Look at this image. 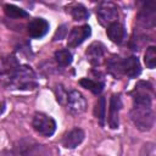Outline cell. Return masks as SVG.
<instances>
[{
  "mask_svg": "<svg viewBox=\"0 0 156 156\" xmlns=\"http://www.w3.org/2000/svg\"><path fill=\"white\" fill-rule=\"evenodd\" d=\"M49 22L44 18L37 17L29 21L28 26H27V30L30 38L34 39H40L43 38L48 32H49Z\"/></svg>",
  "mask_w": 156,
  "mask_h": 156,
  "instance_id": "obj_11",
  "label": "cell"
},
{
  "mask_svg": "<svg viewBox=\"0 0 156 156\" xmlns=\"http://www.w3.org/2000/svg\"><path fill=\"white\" fill-rule=\"evenodd\" d=\"M134 106H151L154 98V88L149 82L140 80L132 91Z\"/></svg>",
  "mask_w": 156,
  "mask_h": 156,
  "instance_id": "obj_4",
  "label": "cell"
},
{
  "mask_svg": "<svg viewBox=\"0 0 156 156\" xmlns=\"http://www.w3.org/2000/svg\"><path fill=\"white\" fill-rule=\"evenodd\" d=\"M106 34H107L108 39H110L112 43L118 44V45H121V44L126 40V38H127L126 28H124V26H123L122 23H119L118 21L111 23L110 26H107Z\"/></svg>",
  "mask_w": 156,
  "mask_h": 156,
  "instance_id": "obj_12",
  "label": "cell"
},
{
  "mask_svg": "<svg viewBox=\"0 0 156 156\" xmlns=\"http://www.w3.org/2000/svg\"><path fill=\"white\" fill-rule=\"evenodd\" d=\"M28 144H22L20 146V151L22 154V156H39L41 155V150H43V145H39L32 140H27Z\"/></svg>",
  "mask_w": 156,
  "mask_h": 156,
  "instance_id": "obj_17",
  "label": "cell"
},
{
  "mask_svg": "<svg viewBox=\"0 0 156 156\" xmlns=\"http://www.w3.org/2000/svg\"><path fill=\"white\" fill-rule=\"evenodd\" d=\"M4 12L10 18H26L29 16V13L26 10L18 7L16 5H12V4H5L4 5Z\"/></svg>",
  "mask_w": 156,
  "mask_h": 156,
  "instance_id": "obj_18",
  "label": "cell"
},
{
  "mask_svg": "<svg viewBox=\"0 0 156 156\" xmlns=\"http://www.w3.org/2000/svg\"><path fill=\"white\" fill-rule=\"evenodd\" d=\"M18 65L20 63L13 55L0 56V79L7 77Z\"/></svg>",
  "mask_w": 156,
  "mask_h": 156,
  "instance_id": "obj_15",
  "label": "cell"
},
{
  "mask_svg": "<svg viewBox=\"0 0 156 156\" xmlns=\"http://www.w3.org/2000/svg\"><path fill=\"white\" fill-rule=\"evenodd\" d=\"M79 84L83 87V88H85V89H88V90H90L93 94H95V95H99L101 91H102V89H104V82H98V80H94V79H90V78H82L80 80H79Z\"/></svg>",
  "mask_w": 156,
  "mask_h": 156,
  "instance_id": "obj_20",
  "label": "cell"
},
{
  "mask_svg": "<svg viewBox=\"0 0 156 156\" xmlns=\"http://www.w3.org/2000/svg\"><path fill=\"white\" fill-rule=\"evenodd\" d=\"M122 73L129 78H136L141 73V66L136 56H129L122 61Z\"/></svg>",
  "mask_w": 156,
  "mask_h": 156,
  "instance_id": "obj_13",
  "label": "cell"
},
{
  "mask_svg": "<svg viewBox=\"0 0 156 156\" xmlns=\"http://www.w3.org/2000/svg\"><path fill=\"white\" fill-rule=\"evenodd\" d=\"M96 17L101 26L107 27L113 22H117L118 18V7L115 2L102 1L96 7Z\"/></svg>",
  "mask_w": 156,
  "mask_h": 156,
  "instance_id": "obj_5",
  "label": "cell"
},
{
  "mask_svg": "<svg viewBox=\"0 0 156 156\" xmlns=\"http://www.w3.org/2000/svg\"><path fill=\"white\" fill-rule=\"evenodd\" d=\"M122 107L121 96L118 94H113L110 98V105H108V116H107V123L110 128L117 129L119 126V111Z\"/></svg>",
  "mask_w": 156,
  "mask_h": 156,
  "instance_id": "obj_9",
  "label": "cell"
},
{
  "mask_svg": "<svg viewBox=\"0 0 156 156\" xmlns=\"http://www.w3.org/2000/svg\"><path fill=\"white\" fill-rule=\"evenodd\" d=\"M140 156H156V150H155V144L154 143H146L143 145Z\"/></svg>",
  "mask_w": 156,
  "mask_h": 156,
  "instance_id": "obj_24",
  "label": "cell"
},
{
  "mask_svg": "<svg viewBox=\"0 0 156 156\" xmlns=\"http://www.w3.org/2000/svg\"><path fill=\"white\" fill-rule=\"evenodd\" d=\"M85 56L88 62L94 66V67H99L102 62V58L105 56V45L100 41H94L91 43L87 51H85Z\"/></svg>",
  "mask_w": 156,
  "mask_h": 156,
  "instance_id": "obj_10",
  "label": "cell"
},
{
  "mask_svg": "<svg viewBox=\"0 0 156 156\" xmlns=\"http://www.w3.org/2000/svg\"><path fill=\"white\" fill-rule=\"evenodd\" d=\"M5 108H6V104H5V101H4V100H1V99H0V116L4 113Z\"/></svg>",
  "mask_w": 156,
  "mask_h": 156,
  "instance_id": "obj_26",
  "label": "cell"
},
{
  "mask_svg": "<svg viewBox=\"0 0 156 156\" xmlns=\"http://www.w3.org/2000/svg\"><path fill=\"white\" fill-rule=\"evenodd\" d=\"M66 34H67V26H66V24H62V26H60V27L57 28V30L55 32V34H54V40H61V39H63V38L66 37Z\"/></svg>",
  "mask_w": 156,
  "mask_h": 156,
  "instance_id": "obj_25",
  "label": "cell"
},
{
  "mask_svg": "<svg viewBox=\"0 0 156 156\" xmlns=\"http://www.w3.org/2000/svg\"><path fill=\"white\" fill-rule=\"evenodd\" d=\"M138 23L143 28H154L156 20V5L154 1H149L144 5L141 11L138 13Z\"/></svg>",
  "mask_w": 156,
  "mask_h": 156,
  "instance_id": "obj_8",
  "label": "cell"
},
{
  "mask_svg": "<svg viewBox=\"0 0 156 156\" xmlns=\"http://www.w3.org/2000/svg\"><path fill=\"white\" fill-rule=\"evenodd\" d=\"M67 108L72 115H79L87 108V99L78 90H72L67 94Z\"/></svg>",
  "mask_w": 156,
  "mask_h": 156,
  "instance_id": "obj_7",
  "label": "cell"
},
{
  "mask_svg": "<svg viewBox=\"0 0 156 156\" xmlns=\"http://www.w3.org/2000/svg\"><path fill=\"white\" fill-rule=\"evenodd\" d=\"M67 11L71 13L74 21H84V20H88L89 17L88 9L82 4H72L67 6Z\"/></svg>",
  "mask_w": 156,
  "mask_h": 156,
  "instance_id": "obj_16",
  "label": "cell"
},
{
  "mask_svg": "<svg viewBox=\"0 0 156 156\" xmlns=\"http://www.w3.org/2000/svg\"><path fill=\"white\" fill-rule=\"evenodd\" d=\"M122 61H123V60H121L119 56H111V57L107 60V62H106V65H107V71H108L113 77H116V78H118L121 74H123V73H122Z\"/></svg>",
  "mask_w": 156,
  "mask_h": 156,
  "instance_id": "obj_19",
  "label": "cell"
},
{
  "mask_svg": "<svg viewBox=\"0 0 156 156\" xmlns=\"http://www.w3.org/2000/svg\"><path fill=\"white\" fill-rule=\"evenodd\" d=\"M129 116L139 130H150L155 124V113L151 106H134Z\"/></svg>",
  "mask_w": 156,
  "mask_h": 156,
  "instance_id": "obj_2",
  "label": "cell"
},
{
  "mask_svg": "<svg viewBox=\"0 0 156 156\" xmlns=\"http://www.w3.org/2000/svg\"><path fill=\"white\" fill-rule=\"evenodd\" d=\"M55 61L57 62L58 66L61 67H67L72 63V60H73V55L72 52L68 50V49H61V50H57L55 52Z\"/></svg>",
  "mask_w": 156,
  "mask_h": 156,
  "instance_id": "obj_21",
  "label": "cell"
},
{
  "mask_svg": "<svg viewBox=\"0 0 156 156\" xmlns=\"http://www.w3.org/2000/svg\"><path fill=\"white\" fill-rule=\"evenodd\" d=\"M32 127L39 135L49 138L56 130V122L51 116L43 112H37L33 116Z\"/></svg>",
  "mask_w": 156,
  "mask_h": 156,
  "instance_id": "obj_3",
  "label": "cell"
},
{
  "mask_svg": "<svg viewBox=\"0 0 156 156\" xmlns=\"http://www.w3.org/2000/svg\"><path fill=\"white\" fill-rule=\"evenodd\" d=\"M94 116L99 121L100 126L105 124V117H106V99L104 96H100L95 104L94 107Z\"/></svg>",
  "mask_w": 156,
  "mask_h": 156,
  "instance_id": "obj_22",
  "label": "cell"
},
{
  "mask_svg": "<svg viewBox=\"0 0 156 156\" xmlns=\"http://www.w3.org/2000/svg\"><path fill=\"white\" fill-rule=\"evenodd\" d=\"M91 34V28L88 24H83L79 27H73L68 33L67 38V46L68 48H77L79 46L85 39H88Z\"/></svg>",
  "mask_w": 156,
  "mask_h": 156,
  "instance_id": "obj_6",
  "label": "cell"
},
{
  "mask_svg": "<svg viewBox=\"0 0 156 156\" xmlns=\"http://www.w3.org/2000/svg\"><path fill=\"white\" fill-rule=\"evenodd\" d=\"M144 62L147 68L154 69L156 66V48L155 46H149L146 48V51L144 54Z\"/></svg>",
  "mask_w": 156,
  "mask_h": 156,
  "instance_id": "obj_23",
  "label": "cell"
},
{
  "mask_svg": "<svg viewBox=\"0 0 156 156\" xmlns=\"http://www.w3.org/2000/svg\"><path fill=\"white\" fill-rule=\"evenodd\" d=\"M84 138H85L84 130L80 129V128H74V129L69 130L65 135V138L62 139V145L66 149H74L78 145L82 144V141L84 140Z\"/></svg>",
  "mask_w": 156,
  "mask_h": 156,
  "instance_id": "obj_14",
  "label": "cell"
},
{
  "mask_svg": "<svg viewBox=\"0 0 156 156\" xmlns=\"http://www.w3.org/2000/svg\"><path fill=\"white\" fill-rule=\"evenodd\" d=\"M1 80L5 85L18 90H33L38 87L37 74L32 67L27 65H18L7 77Z\"/></svg>",
  "mask_w": 156,
  "mask_h": 156,
  "instance_id": "obj_1",
  "label": "cell"
}]
</instances>
